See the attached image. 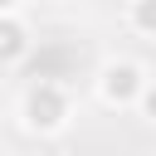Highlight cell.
Instances as JSON below:
<instances>
[{
	"label": "cell",
	"instance_id": "6da1fadb",
	"mask_svg": "<svg viewBox=\"0 0 156 156\" xmlns=\"http://www.w3.org/2000/svg\"><path fill=\"white\" fill-rule=\"evenodd\" d=\"M24 112H29V127H39V132L58 127L63 122V93H58V83H39L29 93V102H24Z\"/></svg>",
	"mask_w": 156,
	"mask_h": 156
},
{
	"label": "cell",
	"instance_id": "7a4b0ae2",
	"mask_svg": "<svg viewBox=\"0 0 156 156\" xmlns=\"http://www.w3.org/2000/svg\"><path fill=\"white\" fill-rule=\"evenodd\" d=\"M136 88H141V73H136L132 63H117V68H107V73H102V93H107L112 102L136 98Z\"/></svg>",
	"mask_w": 156,
	"mask_h": 156
},
{
	"label": "cell",
	"instance_id": "3957f363",
	"mask_svg": "<svg viewBox=\"0 0 156 156\" xmlns=\"http://www.w3.org/2000/svg\"><path fill=\"white\" fill-rule=\"evenodd\" d=\"M29 49V39H24V29L15 24V20H0V63H10V58H20Z\"/></svg>",
	"mask_w": 156,
	"mask_h": 156
},
{
	"label": "cell",
	"instance_id": "277c9868",
	"mask_svg": "<svg viewBox=\"0 0 156 156\" xmlns=\"http://www.w3.org/2000/svg\"><path fill=\"white\" fill-rule=\"evenodd\" d=\"M132 20H136V29H146V34H156V0H136V10H132Z\"/></svg>",
	"mask_w": 156,
	"mask_h": 156
},
{
	"label": "cell",
	"instance_id": "5b68a950",
	"mask_svg": "<svg viewBox=\"0 0 156 156\" xmlns=\"http://www.w3.org/2000/svg\"><path fill=\"white\" fill-rule=\"evenodd\" d=\"M146 112L156 117V88H146Z\"/></svg>",
	"mask_w": 156,
	"mask_h": 156
},
{
	"label": "cell",
	"instance_id": "8992f818",
	"mask_svg": "<svg viewBox=\"0 0 156 156\" xmlns=\"http://www.w3.org/2000/svg\"><path fill=\"white\" fill-rule=\"evenodd\" d=\"M10 5H20V0H0V10H10Z\"/></svg>",
	"mask_w": 156,
	"mask_h": 156
}]
</instances>
